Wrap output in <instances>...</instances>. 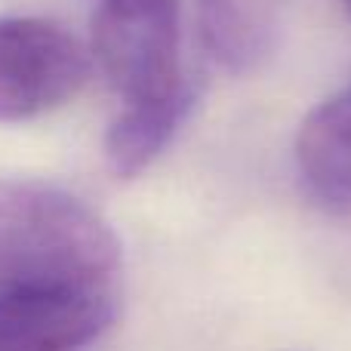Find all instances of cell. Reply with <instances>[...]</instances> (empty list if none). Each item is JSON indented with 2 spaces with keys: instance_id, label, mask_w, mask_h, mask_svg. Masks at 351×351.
<instances>
[{
  "instance_id": "cell-1",
  "label": "cell",
  "mask_w": 351,
  "mask_h": 351,
  "mask_svg": "<svg viewBox=\"0 0 351 351\" xmlns=\"http://www.w3.org/2000/svg\"><path fill=\"white\" fill-rule=\"evenodd\" d=\"M121 241L86 200L43 179H0V290L111 287Z\"/></svg>"
},
{
  "instance_id": "cell-2",
  "label": "cell",
  "mask_w": 351,
  "mask_h": 351,
  "mask_svg": "<svg viewBox=\"0 0 351 351\" xmlns=\"http://www.w3.org/2000/svg\"><path fill=\"white\" fill-rule=\"evenodd\" d=\"M93 59L123 102L167 96L179 68V0H99Z\"/></svg>"
},
{
  "instance_id": "cell-3",
  "label": "cell",
  "mask_w": 351,
  "mask_h": 351,
  "mask_svg": "<svg viewBox=\"0 0 351 351\" xmlns=\"http://www.w3.org/2000/svg\"><path fill=\"white\" fill-rule=\"evenodd\" d=\"M86 77L90 53L62 25L31 16L0 19V123L62 108Z\"/></svg>"
},
{
  "instance_id": "cell-4",
  "label": "cell",
  "mask_w": 351,
  "mask_h": 351,
  "mask_svg": "<svg viewBox=\"0 0 351 351\" xmlns=\"http://www.w3.org/2000/svg\"><path fill=\"white\" fill-rule=\"evenodd\" d=\"M111 287H22L0 290V351H77L111 327Z\"/></svg>"
},
{
  "instance_id": "cell-5",
  "label": "cell",
  "mask_w": 351,
  "mask_h": 351,
  "mask_svg": "<svg viewBox=\"0 0 351 351\" xmlns=\"http://www.w3.org/2000/svg\"><path fill=\"white\" fill-rule=\"evenodd\" d=\"M296 164L315 197L336 213H351V86L302 121Z\"/></svg>"
},
{
  "instance_id": "cell-6",
  "label": "cell",
  "mask_w": 351,
  "mask_h": 351,
  "mask_svg": "<svg viewBox=\"0 0 351 351\" xmlns=\"http://www.w3.org/2000/svg\"><path fill=\"white\" fill-rule=\"evenodd\" d=\"M197 102V86L182 80L173 93L142 102H123V111L105 133V160L117 176L133 179L160 158Z\"/></svg>"
},
{
  "instance_id": "cell-7",
  "label": "cell",
  "mask_w": 351,
  "mask_h": 351,
  "mask_svg": "<svg viewBox=\"0 0 351 351\" xmlns=\"http://www.w3.org/2000/svg\"><path fill=\"white\" fill-rule=\"evenodd\" d=\"M197 12L206 49L228 71H253L271 53L278 0H197Z\"/></svg>"
},
{
  "instance_id": "cell-8",
  "label": "cell",
  "mask_w": 351,
  "mask_h": 351,
  "mask_svg": "<svg viewBox=\"0 0 351 351\" xmlns=\"http://www.w3.org/2000/svg\"><path fill=\"white\" fill-rule=\"evenodd\" d=\"M346 6H348V12H351V0H346Z\"/></svg>"
}]
</instances>
